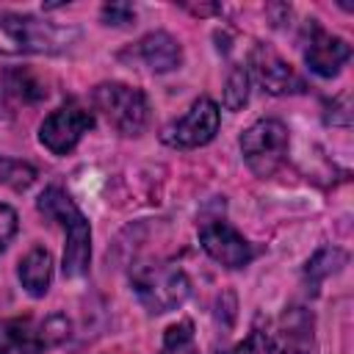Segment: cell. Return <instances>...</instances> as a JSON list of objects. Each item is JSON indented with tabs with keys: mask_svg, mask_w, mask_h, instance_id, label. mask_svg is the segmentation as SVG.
I'll return each instance as SVG.
<instances>
[{
	"mask_svg": "<svg viewBox=\"0 0 354 354\" xmlns=\"http://www.w3.org/2000/svg\"><path fill=\"white\" fill-rule=\"evenodd\" d=\"M218 124H221L218 105L210 97H199L191 102L185 116H180L163 127L160 138H163V144H169L174 149H196V147H205L207 141H213V136L218 133Z\"/></svg>",
	"mask_w": 354,
	"mask_h": 354,
	"instance_id": "cell-6",
	"label": "cell"
},
{
	"mask_svg": "<svg viewBox=\"0 0 354 354\" xmlns=\"http://www.w3.org/2000/svg\"><path fill=\"white\" fill-rule=\"evenodd\" d=\"M160 354H199L196 337H194V324L191 321H177L166 329Z\"/></svg>",
	"mask_w": 354,
	"mask_h": 354,
	"instance_id": "cell-17",
	"label": "cell"
},
{
	"mask_svg": "<svg viewBox=\"0 0 354 354\" xmlns=\"http://www.w3.org/2000/svg\"><path fill=\"white\" fill-rule=\"evenodd\" d=\"M91 127H94V113L72 100L44 116L39 127V141L53 155H69Z\"/></svg>",
	"mask_w": 354,
	"mask_h": 354,
	"instance_id": "cell-8",
	"label": "cell"
},
{
	"mask_svg": "<svg viewBox=\"0 0 354 354\" xmlns=\"http://www.w3.org/2000/svg\"><path fill=\"white\" fill-rule=\"evenodd\" d=\"M232 354H277V343H274V335L268 329H260L254 326L235 348Z\"/></svg>",
	"mask_w": 354,
	"mask_h": 354,
	"instance_id": "cell-19",
	"label": "cell"
},
{
	"mask_svg": "<svg viewBox=\"0 0 354 354\" xmlns=\"http://www.w3.org/2000/svg\"><path fill=\"white\" fill-rule=\"evenodd\" d=\"M36 207L41 216L55 221L64 230V277L75 279L88 271L91 263V227L88 218L77 210L69 194L58 185H50L39 194Z\"/></svg>",
	"mask_w": 354,
	"mask_h": 354,
	"instance_id": "cell-2",
	"label": "cell"
},
{
	"mask_svg": "<svg viewBox=\"0 0 354 354\" xmlns=\"http://www.w3.org/2000/svg\"><path fill=\"white\" fill-rule=\"evenodd\" d=\"M17 232V213L11 205H3L0 202V252L8 246V241L14 238Z\"/></svg>",
	"mask_w": 354,
	"mask_h": 354,
	"instance_id": "cell-22",
	"label": "cell"
},
{
	"mask_svg": "<svg viewBox=\"0 0 354 354\" xmlns=\"http://www.w3.org/2000/svg\"><path fill=\"white\" fill-rule=\"evenodd\" d=\"M44 97L47 88L30 69H8L0 75V116H11L17 108L36 105Z\"/></svg>",
	"mask_w": 354,
	"mask_h": 354,
	"instance_id": "cell-11",
	"label": "cell"
},
{
	"mask_svg": "<svg viewBox=\"0 0 354 354\" xmlns=\"http://www.w3.org/2000/svg\"><path fill=\"white\" fill-rule=\"evenodd\" d=\"M138 55L141 61L152 69V72H174L180 69L183 64V47L180 41L166 33V30H155V33H147L141 41H138Z\"/></svg>",
	"mask_w": 354,
	"mask_h": 354,
	"instance_id": "cell-12",
	"label": "cell"
},
{
	"mask_svg": "<svg viewBox=\"0 0 354 354\" xmlns=\"http://www.w3.org/2000/svg\"><path fill=\"white\" fill-rule=\"evenodd\" d=\"M39 335H41V343H44V348L47 346H61L64 340H69V335H72V324L66 321V315H50L44 324H41V329H39Z\"/></svg>",
	"mask_w": 354,
	"mask_h": 354,
	"instance_id": "cell-20",
	"label": "cell"
},
{
	"mask_svg": "<svg viewBox=\"0 0 354 354\" xmlns=\"http://www.w3.org/2000/svg\"><path fill=\"white\" fill-rule=\"evenodd\" d=\"M80 30L33 14H0V55H58L77 41Z\"/></svg>",
	"mask_w": 354,
	"mask_h": 354,
	"instance_id": "cell-1",
	"label": "cell"
},
{
	"mask_svg": "<svg viewBox=\"0 0 354 354\" xmlns=\"http://www.w3.org/2000/svg\"><path fill=\"white\" fill-rule=\"evenodd\" d=\"M33 180H36V169L30 163L0 155V185L14 188V191H25L33 185Z\"/></svg>",
	"mask_w": 354,
	"mask_h": 354,
	"instance_id": "cell-18",
	"label": "cell"
},
{
	"mask_svg": "<svg viewBox=\"0 0 354 354\" xmlns=\"http://www.w3.org/2000/svg\"><path fill=\"white\" fill-rule=\"evenodd\" d=\"M288 127L279 119H257L241 136V155L257 177H271L288 155Z\"/></svg>",
	"mask_w": 354,
	"mask_h": 354,
	"instance_id": "cell-5",
	"label": "cell"
},
{
	"mask_svg": "<svg viewBox=\"0 0 354 354\" xmlns=\"http://www.w3.org/2000/svg\"><path fill=\"white\" fill-rule=\"evenodd\" d=\"M199 243L210 260H216L218 266L232 268V271L249 266L254 257L252 243L224 218H205L199 224Z\"/></svg>",
	"mask_w": 354,
	"mask_h": 354,
	"instance_id": "cell-9",
	"label": "cell"
},
{
	"mask_svg": "<svg viewBox=\"0 0 354 354\" xmlns=\"http://www.w3.org/2000/svg\"><path fill=\"white\" fill-rule=\"evenodd\" d=\"M249 86H252L249 69L243 64H235L227 75V83H224V108L227 111H241L249 100Z\"/></svg>",
	"mask_w": 354,
	"mask_h": 354,
	"instance_id": "cell-16",
	"label": "cell"
},
{
	"mask_svg": "<svg viewBox=\"0 0 354 354\" xmlns=\"http://www.w3.org/2000/svg\"><path fill=\"white\" fill-rule=\"evenodd\" d=\"M44 343L30 318L0 321V354H41Z\"/></svg>",
	"mask_w": 354,
	"mask_h": 354,
	"instance_id": "cell-13",
	"label": "cell"
},
{
	"mask_svg": "<svg viewBox=\"0 0 354 354\" xmlns=\"http://www.w3.org/2000/svg\"><path fill=\"white\" fill-rule=\"evenodd\" d=\"M351 58V47L346 39L332 36L329 30H324L315 19L307 22V39H304V61L310 66V72H315L318 77H335L346 61Z\"/></svg>",
	"mask_w": 354,
	"mask_h": 354,
	"instance_id": "cell-10",
	"label": "cell"
},
{
	"mask_svg": "<svg viewBox=\"0 0 354 354\" xmlns=\"http://www.w3.org/2000/svg\"><path fill=\"white\" fill-rule=\"evenodd\" d=\"M102 19H105V25H130L133 19H136V8L130 6V3H108V6H102Z\"/></svg>",
	"mask_w": 354,
	"mask_h": 354,
	"instance_id": "cell-21",
	"label": "cell"
},
{
	"mask_svg": "<svg viewBox=\"0 0 354 354\" xmlns=\"http://www.w3.org/2000/svg\"><path fill=\"white\" fill-rule=\"evenodd\" d=\"M94 108L105 116V122L122 133V136H141L147 122H149V105L141 88L127 86V83H100L91 94Z\"/></svg>",
	"mask_w": 354,
	"mask_h": 354,
	"instance_id": "cell-3",
	"label": "cell"
},
{
	"mask_svg": "<svg viewBox=\"0 0 354 354\" xmlns=\"http://www.w3.org/2000/svg\"><path fill=\"white\" fill-rule=\"evenodd\" d=\"M249 77L257 80V86L271 94V97H285V94H301L307 88L304 77L266 41H254L249 50Z\"/></svg>",
	"mask_w": 354,
	"mask_h": 354,
	"instance_id": "cell-7",
	"label": "cell"
},
{
	"mask_svg": "<svg viewBox=\"0 0 354 354\" xmlns=\"http://www.w3.org/2000/svg\"><path fill=\"white\" fill-rule=\"evenodd\" d=\"M17 277L22 282V288L30 293V296H44L50 290V282H53V254L44 249V246H33L22 260H19V268H17Z\"/></svg>",
	"mask_w": 354,
	"mask_h": 354,
	"instance_id": "cell-14",
	"label": "cell"
},
{
	"mask_svg": "<svg viewBox=\"0 0 354 354\" xmlns=\"http://www.w3.org/2000/svg\"><path fill=\"white\" fill-rule=\"evenodd\" d=\"M133 290L149 313L160 315V313L177 310L188 299L191 282L180 266L155 263V266H141L133 271Z\"/></svg>",
	"mask_w": 354,
	"mask_h": 354,
	"instance_id": "cell-4",
	"label": "cell"
},
{
	"mask_svg": "<svg viewBox=\"0 0 354 354\" xmlns=\"http://www.w3.org/2000/svg\"><path fill=\"white\" fill-rule=\"evenodd\" d=\"M343 263H346V252H343V249H337V246H321V249L307 260L304 274H307L310 285L318 288V285H321L329 274H335Z\"/></svg>",
	"mask_w": 354,
	"mask_h": 354,
	"instance_id": "cell-15",
	"label": "cell"
}]
</instances>
